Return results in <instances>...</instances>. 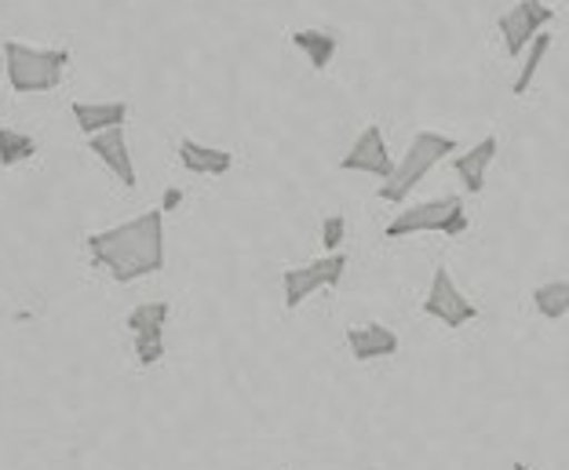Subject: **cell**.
Segmentation results:
<instances>
[{"label": "cell", "mask_w": 569, "mask_h": 470, "mask_svg": "<svg viewBox=\"0 0 569 470\" xmlns=\"http://www.w3.org/2000/svg\"><path fill=\"white\" fill-rule=\"evenodd\" d=\"M88 252L96 267H102L118 284H132L139 278L164 270V212H142L121 227L88 233Z\"/></svg>", "instance_id": "obj_1"}, {"label": "cell", "mask_w": 569, "mask_h": 470, "mask_svg": "<svg viewBox=\"0 0 569 470\" xmlns=\"http://www.w3.org/2000/svg\"><path fill=\"white\" fill-rule=\"evenodd\" d=\"M446 157H457V139L442 136V132H417L406 147L402 161L395 164V176L377 190L380 201L402 204L409 193L427 179V172H431L438 161H446Z\"/></svg>", "instance_id": "obj_2"}, {"label": "cell", "mask_w": 569, "mask_h": 470, "mask_svg": "<svg viewBox=\"0 0 569 470\" xmlns=\"http://www.w3.org/2000/svg\"><path fill=\"white\" fill-rule=\"evenodd\" d=\"M4 67H8V84L19 96H37V91L59 88L62 70L70 62L67 48H30L19 41H4Z\"/></svg>", "instance_id": "obj_3"}, {"label": "cell", "mask_w": 569, "mask_h": 470, "mask_svg": "<svg viewBox=\"0 0 569 470\" xmlns=\"http://www.w3.org/2000/svg\"><path fill=\"white\" fill-rule=\"evenodd\" d=\"M387 238H412V233H446V238H463L468 233V212H463V201L457 193H446V198L435 201H420L402 208L391 223H387Z\"/></svg>", "instance_id": "obj_4"}, {"label": "cell", "mask_w": 569, "mask_h": 470, "mask_svg": "<svg viewBox=\"0 0 569 470\" xmlns=\"http://www.w3.org/2000/svg\"><path fill=\"white\" fill-rule=\"evenodd\" d=\"M347 273V256L343 252H332V256H321L315 263L307 267H289L281 273V292H284V307L296 310L303 307V299H310L321 289H336Z\"/></svg>", "instance_id": "obj_5"}, {"label": "cell", "mask_w": 569, "mask_h": 470, "mask_svg": "<svg viewBox=\"0 0 569 470\" xmlns=\"http://www.w3.org/2000/svg\"><path fill=\"white\" fill-rule=\"evenodd\" d=\"M555 19V8H548L545 0H519L515 8H508L497 19V30L503 37V48H508L511 59H522V51L545 33V26Z\"/></svg>", "instance_id": "obj_6"}, {"label": "cell", "mask_w": 569, "mask_h": 470, "mask_svg": "<svg viewBox=\"0 0 569 470\" xmlns=\"http://www.w3.org/2000/svg\"><path fill=\"white\" fill-rule=\"evenodd\" d=\"M423 313L435 321H442L446 329H463V324L478 318V307L457 289L452 273L446 267H438L435 278H431V292H427V299H423Z\"/></svg>", "instance_id": "obj_7"}, {"label": "cell", "mask_w": 569, "mask_h": 470, "mask_svg": "<svg viewBox=\"0 0 569 470\" xmlns=\"http://www.w3.org/2000/svg\"><path fill=\"white\" fill-rule=\"evenodd\" d=\"M172 307L168 303H139L128 313V329L136 336V358L139 364H158L164 358V324Z\"/></svg>", "instance_id": "obj_8"}, {"label": "cell", "mask_w": 569, "mask_h": 470, "mask_svg": "<svg viewBox=\"0 0 569 470\" xmlns=\"http://www.w3.org/2000/svg\"><path fill=\"white\" fill-rule=\"evenodd\" d=\"M395 157L387 150V139L380 132V124H369L361 128V136L355 139V147L343 153L340 168L343 172H366V176H377V179H391L395 176Z\"/></svg>", "instance_id": "obj_9"}, {"label": "cell", "mask_w": 569, "mask_h": 470, "mask_svg": "<svg viewBox=\"0 0 569 470\" xmlns=\"http://www.w3.org/2000/svg\"><path fill=\"white\" fill-rule=\"evenodd\" d=\"M88 147H92V153L110 168L121 187H128V190L136 187V164H132V153H128L124 128H113V132H102L96 139H88Z\"/></svg>", "instance_id": "obj_10"}, {"label": "cell", "mask_w": 569, "mask_h": 470, "mask_svg": "<svg viewBox=\"0 0 569 470\" xmlns=\"http://www.w3.org/2000/svg\"><path fill=\"white\" fill-rule=\"evenodd\" d=\"M497 150H500L497 136H486V139H478L471 150L452 157V168H457V176H460L463 190H468V193H482L486 190V172H489V164H493Z\"/></svg>", "instance_id": "obj_11"}, {"label": "cell", "mask_w": 569, "mask_h": 470, "mask_svg": "<svg viewBox=\"0 0 569 470\" xmlns=\"http://www.w3.org/2000/svg\"><path fill=\"white\" fill-rule=\"evenodd\" d=\"M347 347H351L355 361L391 358V354H398V332L387 329V324H380V321L358 324V329H347Z\"/></svg>", "instance_id": "obj_12"}, {"label": "cell", "mask_w": 569, "mask_h": 470, "mask_svg": "<svg viewBox=\"0 0 569 470\" xmlns=\"http://www.w3.org/2000/svg\"><path fill=\"white\" fill-rule=\"evenodd\" d=\"M77 128L96 139L102 132H113V128H124L128 121V102H73L70 107Z\"/></svg>", "instance_id": "obj_13"}, {"label": "cell", "mask_w": 569, "mask_h": 470, "mask_svg": "<svg viewBox=\"0 0 569 470\" xmlns=\"http://www.w3.org/2000/svg\"><path fill=\"white\" fill-rule=\"evenodd\" d=\"M179 164L193 176H227L234 168V153L219 150V147H204L198 139H183L179 142Z\"/></svg>", "instance_id": "obj_14"}, {"label": "cell", "mask_w": 569, "mask_h": 470, "mask_svg": "<svg viewBox=\"0 0 569 470\" xmlns=\"http://www.w3.org/2000/svg\"><path fill=\"white\" fill-rule=\"evenodd\" d=\"M289 41L296 44L307 56V62L315 67L318 73L329 70V62L336 59V48H340V41H336V33L329 30H296L289 33Z\"/></svg>", "instance_id": "obj_15"}, {"label": "cell", "mask_w": 569, "mask_h": 470, "mask_svg": "<svg viewBox=\"0 0 569 470\" xmlns=\"http://www.w3.org/2000/svg\"><path fill=\"white\" fill-rule=\"evenodd\" d=\"M533 307L540 318L548 321H562L569 313V281H548V284H537L533 289Z\"/></svg>", "instance_id": "obj_16"}, {"label": "cell", "mask_w": 569, "mask_h": 470, "mask_svg": "<svg viewBox=\"0 0 569 470\" xmlns=\"http://www.w3.org/2000/svg\"><path fill=\"white\" fill-rule=\"evenodd\" d=\"M33 153H37L33 136L16 132V128H8V124H0V164H4V168H16V164H22V161H30Z\"/></svg>", "instance_id": "obj_17"}, {"label": "cell", "mask_w": 569, "mask_h": 470, "mask_svg": "<svg viewBox=\"0 0 569 470\" xmlns=\"http://www.w3.org/2000/svg\"><path fill=\"white\" fill-rule=\"evenodd\" d=\"M548 48H551V33L545 30L537 37L533 44H529V51H526V62H522V73L515 77V84H511V91L515 96H526L529 88H533V77H537V70H540V62H545V56H548Z\"/></svg>", "instance_id": "obj_18"}, {"label": "cell", "mask_w": 569, "mask_h": 470, "mask_svg": "<svg viewBox=\"0 0 569 470\" xmlns=\"http://www.w3.org/2000/svg\"><path fill=\"white\" fill-rule=\"evenodd\" d=\"M343 238H347V219L343 216H329L326 223H321V244L329 248V256L340 252Z\"/></svg>", "instance_id": "obj_19"}, {"label": "cell", "mask_w": 569, "mask_h": 470, "mask_svg": "<svg viewBox=\"0 0 569 470\" xmlns=\"http://www.w3.org/2000/svg\"><path fill=\"white\" fill-rule=\"evenodd\" d=\"M179 201H183V193H179V190H168V193H164V201H161V212H172V208H176Z\"/></svg>", "instance_id": "obj_20"}, {"label": "cell", "mask_w": 569, "mask_h": 470, "mask_svg": "<svg viewBox=\"0 0 569 470\" xmlns=\"http://www.w3.org/2000/svg\"><path fill=\"white\" fill-rule=\"evenodd\" d=\"M511 470H533V467H529V463H522V460H515V463H511Z\"/></svg>", "instance_id": "obj_21"}, {"label": "cell", "mask_w": 569, "mask_h": 470, "mask_svg": "<svg viewBox=\"0 0 569 470\" xmlns=\"http://www.w3.org/2000/svg\"><path fill=\"white\" fill-rule=\"evenodd\" d=\"M0 73H8V67H4V51H0Z\"/></svg>", "instance_id": "obj_22"}]
</instances>
